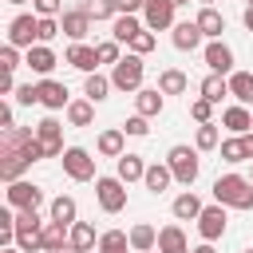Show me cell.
Returning <instances> with one entry per match:
<instances>
[{"label": "cell", "mask_w": 253, "mask_h": 253, "mask_svg": "<svg viewBox=\"0 0 253 253\" xmlns=\"http://www.w3.org/2000/svg\"><path fill=\"white\" fill-rule=\"evenodd\" d=\"M245 253H253V249H245Z\"/></svg>", "instance_id": "cell-51"}, {"label": "cell", "mask_w": 253, "mask_h": 253, "mask_svg": "<svg viewBox=\"0 0 253 253\" xmlns=\"http://www.w3.org/2000/svg\"><path fill=\"white\" fill-rule=\"evenodd\" d=\"M166 182H170V170H162V166H150V170H146V186H150L154 194H162Z\"/></svg>", "instance_id": "cell-22"}, {"label": "cell", "mask_w": 253, "mask_h": 253, "mask_svg": "<svg viewBox=\"0 0 253 253\" xmlns=\"http://www.w3.org/2000/svg\"><path fill=\"white\" fill-rule=\"evenodd\" d=\"M103 95H107V79H99V75H91V79H87V99H95V103H99Z\"/></svg>", "instance_id": "cell-33"}, {"label": "cell", "mask_w": 253, "mask_h": 253, "mask_svg": "<svg viewBox=\"0 0 253 253\" xmlns=\"http://www.w3.org/2000/svg\"><path fill=\"white\" fill-rule=\"evenodd\" d=\"M206 63H210L213 71H229V67H233V55H229L225 43H210V47H206Z\"/></svg>", "instance_id": "cell-7"}, {"label": "cell", "mask_w": 253, "mask_h": 253, "mask_svg": "<svg viewBox=\"0 0 253 253\" xmlns=\"http://www.w3.org/2000/svg\"><path fill=\"white\" fill-rule=\"evenodd\" d=\"M198 221H202V237H206V241H213V237L225 233V213H221L217 206H213V210H202Z\"/></svg>", "instance_id": "cell-5"}, {"label": "cell", "mask_w": 253, "mask_h": 253, "mask_svg": "<svg viewBox=\"0 0 253 253\" xmlns=\"http://www.w3.org/2000/svg\"><path fill=\"white\" fill-rule=\"evenodd\" d=\"M190 115H194V119H202V123H206V119H210V99H198V103H194V107H190Z\"/></svg>", "instance_id": "cell-40"}, {"label": "cell", "mask_w": 253, "mask_h": 253, "mask_svg": "<svg viewBox=\"0 0 253 253\" xmlns=\"http://www.w3.org/2000/svg\"><path fill=\"white\" fill-rule=\"evenodd\" d=\"M12 4H24V0H12Z\"/></svg>", "instance_id": "cell-48"}, {"label": "cell", "mask_w": 253, "mask_h": 253, "mask_svg": "<svg viewBox=\"0 0 253 253\" xmlns=\"http://www.w3.org/2000/svg\"><path fill=\"white\" fill-rule=\"evenodd\" d=\"M213 142H217V130H213V126H202V130H198V146H202V150H210Z\"/></svg>", "instance_id": "cell-36"}, {"label": "cell", "mask_w": 253, "mask_h": 253, "mask_svg": "<svg viewBox=\"0 0 253 253\" xmlns=\"http://www.w3.org/2000/svg\"><path fill=\"white\" fill-rule=\"evenodd\" d=\"M71 237H75V249H87V245L95 241V229H91V225H75Z\"/></svg>", "instance_id": "cell-34"}, {"label": "cell", "mask_w": 253, "mask_h": 253, "mask_svg": "<svg viewBox=\"0 0 253 253\" xmlns=\"http://www.w3.org/2000/svg\"><path fill=\"white\" fill-rule=\"evenodd\" d=\"M182 87H186V75H182V71H166V75H162V91H170V95H178Z\"/></svg>", "instance_id": "cell-29"}, {"label": "cell", "mask_w": 253, "mask_h": 253, "mask_svg": "<svg viewBox=\"0 0 253 253\" xmlns=\"http://www.w3.org/2000/svg\"><path fill=\"white\" fill-rule=\"evenodd\" d=\"M51 213H55V221L63 225V221H71V217H75V202H71V198H59V202L51 206Z\"/></svg>", "instance_id": "cell-27"}, {"label": "cell", "mask_w": 253, "mask_h": 253, "mask_svg": "<svg viewBox=\"0 0 253 253\" xmlns=\"http://www.w3.org/2000/svg\"><path fill=\"white\" fill-rule=\"evenodd\" d=\"M138 111H142V115H154V111H162V99H158V91H142V95H138Z\"/></svg>", "instance_id": "cell-25"}, {"label": "cell", "mask_w": 253, "mask_h": 253, "mask_svg": "<svg viewBox=\"0 0 253 253\" xmlns=\"http://www.w3.org/2000/svg\"><path fill=\"white\" fill-rule=\"evenodd\" d=\"M126 130H130V134H146L150 126H146V119H130V123H126Z\"/></svg>", "instance_id": "cell-42"}, {"label": "cell", "mask_w": 253, "mask_h": 253, "mask_svg": "<svg viewBox=\"0 0 253 253\" xmlns=\"http://www.w3.org/2000/svg\"><path fill=\"white\" fill-rule=\"evenodd\" d=\"M202 4H213V0H202Z\"/></svg>", "instance_id": "cell-49"}, {"label": "cell", "mask_w": 253, "mask_h": 253, "mask_svg": "<svg viewBox=\"0 0 253 253\" xmlns=\"http://www.w3.org/2000/svg\"><path fill=\"white\" fill-rule=\"evenodd\" d=\"M115 8H123V4H119V0H87V8H83V12L99 20V16H111Z\"/></svg>", "instance_id": "cell-23"}, {"label": "cell", "mask_w": 253, "mask_h": 253, "mask_svg": "<svg viewBox=\"0 0 253 253\" xmlns=\"http://www.w3.org/2000/svg\"><path fill=\"white\" fill-rule=\"evenodd\" d=\"M174 16V4L170 0H146V24L150 28H166Z\"/></svg>", "instance_id": "cell-6"}, {"label": "cell", "mask_w": 253, "mask_h": 253, "mask_svg": "<svg viewBox=\"0 0 253 253\" xmlns=\"http://www.w3.org/2000/svg\"><path fill=\"white\" fill-rule=\"evenodd\" d=\"M63 32H67L71 40H79V36L87 32V12H71V16H63Z\"/></svg>", "instance_id": "cell-18"}, {"label": "cell", "mask_w": 253, "mask_h": 253, "mask_svg": "<svg viewBox=\"0 0 253 253\" xmlns=\"http://www.w3.org/2000/svg\"><path fill=\"white\" fill-rule=\"evenodd\" d=\"M138 32H142V28H138L130 16H119V20H115V40H134Z\"/></svg>", "instance_id": "cell-21"}, {"label": "cell", "mask_w": 253, "mask_h": 253, "mask_svg": "<svg viewBox=\"0 0 253 253\" xmlns=\"http://www.w3.org/2000/svg\"><path fill=\"white\" fill-rule=\"evenodd\" d=\"M174 213H178V217H202V202H198L194 194H182V198L174 202Z\"/></svg>", "instance_id": "cell-16"}, {"label": "cell", "mask_w": 253, "mask_h": 253, "mask_svg": "<svg viewBox=\"0 0 253 253\" xmlns=\"http://www.w3.org/2000/svg\"><path fill=\"white\" fill-rule=\"evenodd\" d=\"M71 253H75V249H71Z\"/></svg>", "instance_id": "cell-52"}, {"label": "cell", "mask_w": 253, "mask_h": 253, "mask_svg": "<svg viewBox=\"0 0 253 253\" xmlns=\"http://www.w3.org/2000/svg\"><path fill=\"white\" fill-rule=\"evenodd\" d=\"M95 51H99V59H103V63H111V59L119 55V47H115V43H99Z\"/></svg>", "instance_id": "cell-41"}, {"label": "cell", "mask_w": 253, "mask_h": 253, "mask_svg": "<svg viewBox=\"0 0 253 253\" xmlns=\"http://www.w3.org/2000/svg\"><path fill=\"white\" fill-rule=\"evenodd\" d=\"M158 241H162V253H190L178 229H162V233H158Z\"/></svg>", "instance_id": "cell-17"}, {"label": "cell", "mask_w": 253, "mask_h": 253, "mask_svg": "<svg viewBox=\"0 0 253 253\" xmlns=\"http://www.w3.org/2000/svg\"><path fill=\"white\" fill-rule=\"evenodd\" d=\"M170 170L190 186V182L198 178V154H194L190 146H174V150H170Z\"/></svg>", "instance_id": "cell-2"}, {"label": "cell", "mask_w": 253, "mask_h": 253, "mask_svg": "<svg viewBox=\"0 0 253 253\" xmlns=\"http://www.w3.org/2000/svg\"><path fill=\"white\" fill-rule=\"evenodd\" d=\"M99 146H103V150H107V154H119V146H123V134H119V130H107V134H103V142H99Z\"/></svg>", "instance_id": "cell-35"}, {"label": "cell", "mask_w": 253, "mask_h": 253, "mask_svg": "<svg viewBox=\"0 0 253 253\" xmlns=\"http://www.w3.org/2000/svg\"><path fill=\"white\" fill-rule=\"evenodd\" d=\"M32 36H40V24H32V16H20V20L12 24V40H16V43H28Z\"/></svg>", "instance_id": "cell-11"}, {"label": "cell", "mask_w": 253, "mask_h": 253, "mask_svg": "<svg viewBox=\"0 0 253 253\" xmlns=\"http://www.w3.org/2000/svg\"><path fill=\"white\" fill-rule=\"evenodd\" d=\"M198 28H202V36H217V32L225 28V20H221V16L213 12V8H206V12L198 16Z\"/></svg>", "instance_id": "cell-12"}, {"label": "cell", "mask_w": 253, "mask_h": 253, "mask_svg": "<svg viewBox=\"0 0 253 253\" xmlns=\"http://www.w3.org/2000/svg\"><path fill=\"white\" fill-rule=\"evenodd\" d=\"M221 158L225 162H241V158H249V146L245 142H225L221 146Z\"/></svg>", "instance_id": "cell-26"}, {"label": "cell", "mask_w": 253, "mask_h": 253, "mask_svg": "<svg viewBox=\"0 0 253 253\" xmlns=\"http://www.w3.org/2000/svg\"><path fill=\"white\" fill-rule=\"evenodd\" d=\"M55 134H59V130H55V123H51V119H47V123H40V142H43V150H55Z\"/></svg>", "instance_id": "cell-31"}, {"label": "cell", "mask_w": 253, "mask_h": 253, "mask_svg": "<svg viewBox=\"0 0 253 253\" xmlns=\"http://www.w3.org/2000/svg\"><path fill=\"white\" fill-rule=\"evenodd\" d=\"M99 202H103V210H123V202H126V194H123V186L115 182V178H103L99 182Z\"/></svg>", "instance_id": "cell-4"}, {"label": "cell", "mask_w": 253, "mask_h": 253, "mask_svg": "<svg viewBox=\"0 0 253 253\" xmlns=\"http://www.w3.org/2000/svg\"><path fill=\"white\" fill-rule=\"evenodd\" d=\"M249 8H253V0H249Z\"/></svg>", "instance_id": "cell-50"}, {"label": "cell", "mask_w": 253, "mask_h": 253, "mask_svg": "<svg viewBox=\"0 0 253 253\" xmlns=\"http://www.w3.org/2000/svg\"><path fill=\"white\" fill-rule=\"evenodd\" d=\"M36 8H40V12H47V16H51V12H55V8H59V0H36Z\"/></svg>", "instance_id": "cell-44"}, {"label": "cell", "mask_w": 253, "mask_h": 253, "mask_svg": "<svg viewBox=\"0 0 253 253\" xmlns=\"http://www.w3.org/2000/svg\"><path fill=\"white\" fill-rule=\"evenodd\" d=\"M87 119H91V107H87V103H75V107H71V123H79V126H83Z\"/></svg>", "instance_id": "cell-38"}, {"label": "cell", "mask_w": 253, "mask_h": 253, "mask_svg": "<svg viewBox=\"0 0 253 253\" xmlns=\"http://www.w3.org/2000/svg\"><path fill=\"white\" fill-rule=\"evenodd\" d=\"M63 162H67V170H71L75 178H87V174H91V162H87V154H83V150H67V158H63Z\"/></svg>", "instance_id": "cell-14"}, {"label": "cell", "mask_w": 253, "mask_h": 253, "mask_svg": "<svg viewBox=\"0 0 253 253\" xmlns=\"http://www.w3.org/2000/svg\"><path fill=\"white\" fill-rule=\"evenodd\" d=\"M194 253H213V249H210V245H202V249H194Z\"/></svg>", "instance_id": "cell-46"}, {"label": "cell", "mask_w": 253, "mask_h": 253, "mask_svg": "<svg viewBox=\"0 0 253 253\" xmlns=\"http://www.w3.org/2000/svg\"><path fill=\"white\" fill-rule=\"evenodd\" d=\"M36 91H40V103H47V107H63V99H67L63 83H40Z\"/></svg>", "instance_id": "cell-9"}, {"label": "cell", "mask_w": 253, "mask_h": 253, "mask_svg": "<svg viewBox=\"0 0 253 253\" xmlns=\"http://www.w3.org/2000/svg\"><path fill=\"white\" fill-rule=\"evenodd\" d=\"M103 253H126V237L123 233H107L103 237Z\"/></svg>", "instance_id": "cell-32"}, {"label": "cell", "mask_w": 253, "mask_h": 253, "mask_svg": "<svg viewBox=\"0 0 253 253\" xmlns=\"http://www.w3.org/2000/svg\"><path fill=\"white\" fill-rule=\"evenodd\" d=\"M95 59H99V51H91V47H71V51H67V63H75V67H83V71H91Z\"/></svg>", "instance_id": "cell-13"}, {"label": "cell", "mask_w": 253, "mask_h": 253, "mask_svg": "<svg viewBox=\"0 0 253 253\" xmlns=\"http://www.w3.org/2000/svg\"><path fill=\"white\" fill-rule=\"evenodd\" d=\"M170 4H186V0H170Z\"/></svg>", "instance_id": "cell-47"}, {"label": "cell", "mask_w": 253, "mask_h": 253, "mask_svg": "<svg viewBox=\"0 0 253 253\" xmlns=\"http://www.w3.org/2000/svg\"><path fill=\"white\" fill-rule=\"evenodd\" d=\"M245 24H249V28H253V8H249V12H245Z\"/></svg>", "instance_id": "cell-45"}, {"label": "cell", "mask_w": 253, "mask_h": 253, "mask_svg": "<svg viewBox=\"0 0 253 253\" xmlns=\"http://www.w3.org/2000/svg\"><path fill=\"white\" fill-rule=\"evenodd\" d=\"M138 174H142L138 154H123V158H119V178H126V182H130V178H138Z\"/></svg>", "instance_id": "cell-20"}, {"label": "cell", "mask_w": 253, "mask_h": 253, "mask_svg": "<svg viewBox=\"0 0 253 253\" xmlns=\"http://www.w3.org/2000/svg\"><path fill=\"white\" fill-rule=\"evenodd\" d=\"M198 40H202V28H198V24H178V28H174V43H178L182 51H190Z\"/></svg>", "instance_id": "cell-8"}, {"label": "cell", "mask_w": 253, "mask_h": 253, "mask_svg": "<svg viewBox=\"0 0 253 253\" xmlns=\"http://www.w3.org/2000/svg\"><path fill=\"white\" fill-rule=\"evenodd\" d=\"M59 237H63V225L55 221V225H51V229L43 233V245H47V249H59Z\"/></svg>", "instance_id": "cell-37"}, {"label": "cell", "mask_w": 253, "mask_h": 253, "mask_svg": "<svg viewBox=\"0 0 253 253\" xmlns=\"http://www.w3.org/2000/svg\"><path fill=\"white\" fill-rule=\"evenodd\" d=\"M225 126H229V130H245V126H249V115H245L241 107H233V111H225Z\"/></svg>", "instance_id": "cell-30"}, {"label": "cell", "mask_w": 253, "mask_h": 253, "mask_svg": "<svg viewBox=\"0 0 253 253\" xmlns=\"http://www.w3.org/2000/svg\"><path fill=\"white\" fill-rule=\"evenodd\" d=\"M28 63H32L36 71H51V67H55V55H51L47 47H36V51H28Z\"/></svg>", "instance_id": "cell-19"}, {"label": "cell", "mask_w": 253, "mask_h": 253, "mask_svg": "<svg viewBox=\"0 0 253 253\" xmlns=\"http://www.w3.org/2000/svg\"><path fill=\"white\" fill-rule=\"evenodd\" d=\"M12 202H16V206H28V210H36V202H40V190L20 182V186H12Z\"/></svg>", "instance_id": "cell-15"}, {"label": "cell", "mask_w": 253, "mask_h": 253, "mask_svg": "<svg viewBox=\"0 0 253 253\" xmlns=\"http://www.w3.org/2000/svg\"><path fill=\"white\" fill-rule=\"evenodd\" d=\"M130 43H134V51H150V47H154V36H146V32H138V36H134Z\"/></svg>", "instance_id": "cell-39"}, {"label": "cell", "mask_w": 253, "mask_h": 253, "mask_svg": "<svg viewBox=\"0 0 253 253\" xmlns=\"http://www.w3.org/2000/svg\"><path fill=\"white\" fill-rule=\"evenodd\" d=\"M55 36V24L51 20H40V40H51Z\"/></svg>", "instance_id": "cell-43"}, {"label": "cell", "mask_w": 253, "mask_h": 253, "mask_svg": "<svg viewBox=\"0 0 253 253\" xmlns=\"http://www.w3.org/2000/svg\"><path fill=\"white\" fill-rule=\"evenodd\" d=\"M130 241H134V245H138V249L146 253V249L154 245V229H150V225H134V233H130Z\"/></svg>", "instance_id": "cell-28"}, {"label": "cell", "mask_w": 253, "mask_h": 253, "mask_svg": "<svg viewBox=\"0 0 253 253\" xmlns=\"http://www.w3.org/2000/svg\"><path fill=\"white\" fill-rule=\"evenodd\" d=\"M138 83H142V59H138V55L119 59V67H115V87L130 91V87H138Z\"/></svg>", "instance_id": "cell-3"}, {"label": "cell", "mask_w": 253, "mask_h": 253, "mask_svg": "<svg viewBox=\"0 0 253 253\" xmlns=\"http://www.w3.org/2000/svg\"><path fill=\"white\" fill-rule=\"evenodd\" d=\"M213 194H217V202H229V206H237V210H249V206H253V190H249V182L237 178V174L217 178V182H213Z\"/></svg>", "instance_id": "cell-1"}, {"label": "cell", "mask_w": 253, "mask_h": 253, "mask_svg": "<svg viewBox=\"0 0 253 253\" xmlns=\"http://www.w3.org/2000/svg\"><path fill=\"white\" fill-rule=\"evenodd\" d=\"M225 91H229V87H225V83H221V79H217V75H210V79H206V83H202V95H206V99H210V103H217V99H221V95H225Z\"/></svg>", "instance_id": "cell-24"}, {"label": "cell", "mask_w": 253, "mask_h": 253, "mask_svg": "<svg viewBox=\"0 0 253 253\" xmlns=\"http://www.w3.org/2000/svg\"><path fill=\"white\" fill-rule=\"evenodd\" d=\"M229 91L241 99V103H253V75H245V71H237L233 79H229Z\"/></svg>", "instance_id": "cell-10"}]
</instances>
